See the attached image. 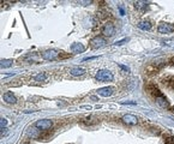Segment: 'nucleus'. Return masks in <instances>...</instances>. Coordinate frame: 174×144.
<instances>
[{"instance_id":"f257e3e1","label":"nucleus","mask_w":174,"mask_h":144,"mask_svg":"<svg viewBox=\"0 0 174 144\" xmlns=\"http://www.w3.org/2000/svg\"><path fill=\"white\" fill-rule=\"evenodd\" d=\"M145 89L148 90V93L152 96V97L155 99V101L161 106V107H168L169 103H168V101L166 99V96L160 91V89L157 88L155 84H148L145 86Z\"/></svg>"},{"instance_id":"f03ea898","label":"nucleus","mask_w":174,"mask_h":144,"mask_svg":"<svg viewBox=\"0 0 174 144\" xmlns=\"http://www.w3.org/2000/svg\"><path fill=\"white\" fill-rule=\"evenodd\" d=\"M113 78H114L113 73L108 70H100L95 74V79L99 82H112Z\"/></svg>"},{"instance_id":"7ed1b4c3","label":"nucleus","mask_w":174,"mask_h":144,"mask_svg":"<svg viewBox=\"0 0 174 144\" xmlns=\"http://www.w3.org/2000/svg\"><path fill=\"white\" fill-rule=\"evenodd\" d=\"M106 40H104V37L102 36H96L94 38H91V41H90V46L91 48H94V49H99V48H102L103 46H106Z\"/></svg>"},{"instance_id":"20e7f679","label":"nucleus","mask_w":174,"mask_h":144,"mask_svg":"<svg viewBox=\"0 0 174 144\" xmlns=\"http://www.w3.org/2000/svg\"><path fill=\"white\" fill-rule=\"evenodd\" d=\"M53 126V122L49 119H42V120H37L35 122V127H37L38 130H48Z\"/></svg>"},{"instance_id":"39448f33","label":"nucleus","mask_w":174,"mask_h":144,"mask_svg":"<svg viewBox=\"0 0 174 144\" xmlns=\"http://www.w3.org/2000/svg\"><path fill=\"white\" fill-rule=\"evenodd\" d=\"M157 31L160 34H169L174 31V25L171 23H161L157 26Z\"/></svg>"},{"instance_id":"423d86ee","label":"nucleus","mask_w":174,"mask_h":144,"mask_svg":"<svg viewBox=\"0 0 174 144\" xmlns=\"http://www.w3.org/2000/svg\"><path fill=\"white\" fill-rule=\"evenodd\" d=\"M58 56H59V52L55 49H47L42 52V58L45 60H55Z\"/></svg>"},{"instance_id":"0eeeda50","label":"nucleus","mask_w":174,"mask_h":144,"mask_svg":"<svg viewBox=\"0 0 174 144\" xmlns=\"http://www.w3.org/2000/svg\"><path fill=\"white\" fill-rule=\"evenodd\" d=\"M102 33H103L104 36L111 37V36H113L115 34V28H114V25L112 23H106L103 25V28H102Z\"/></svg>"},{"instance_id":"6e6552de","label":"nucleus","mask_w":174,"mask_h":144,"mask_svg":"<svg viewBox=\"0 0 174 144\" xmlns=\"http://www.w3.org/2000/svg\"><path fill=\"white\" fill-rule=\"evenodd\" d=\"M114 88L113 86H103V88H100L97 90V94L100 96H102V97H109V96L114 93Z\"/></svg>"},{"instance_id":"1a4fd4ad","label":"nucleus","mask_w":174,"mask_h":144,"mask_svg":"<svg viewBox=\"0 0 174 144\" xmlns=\"http://www.w3.org/2000/svg\"><path fill=\"white\" fill-rule=\"evenodd\" d=\"M121 120H122L125 124H127V125H136V124L138 122L137 117H134V115H132V114H126V115H124Z\"/></svg>"},{"instance_id":"9d476101","label":"nucleus","mask_w":174,"mask_h":144,"mask_svg":"<svg viewBox=\"0 0 174 144\" xmlns=\"http://www.w3.org/2000/svg\"><path fill=\"white\" fill-rule=\"evenodd\" d=\"M162 82L166 88H168L169 90H174V76H167L166 78L162 79Z\"/></svg>"},{"instance_id":"9b49d317","label":"nucleus","mask_w":174,"mask_h":144,"mask_svg":"<svg viewBox=\"0 0 174 144\" xmlns=\"http://www.w3.org/2000/svg\"><path fill=\"white\" fill-rule=\"evenodd\" d=\"M84 51H85V47L82 43L76 42V43L71 45V52L72 53H83Z\"/></svg>"},{"instance_id":"f8f14e48","label":"nucleus","mask_w":174,"mask_h":144,"mask_svg":"<svg viewBox=\"0 0 174 144\" xmlns=\"http://www.w3.org/2000/svg\"><path fill=\"white\" fill-rule=\"evenodd\" d=\"M3 97H4V101H5V102H7V103H12V104H15V103L17 102L16 96H15L12 93H10V91L5 93Z\"/></svg>"},{"instance_id":"ddd939ff","label":"nucleus","mask_w":174,"mask_h":144,"mask_svg":"<svg viewBox=\"0 0 174 144\" xmlns=\"http://www.w3.org/2000/svg\"><path fill=\"white\" fill-rule=\"evenodd\" d=\"M85 69H83V67H79V66H76V67H72V69L70 70V73L72 76H83L85 73Z\"/></svg>"},{"instance_id":"4468645a","label":"nucleus","mask_w":174,"mask_h":144,"mask_svg":"<svg viewBox=\"0 0 174 144\" xmlns=\"http://www.w3.org/2000/svg\"><path fill=\"white\" fill-rule=\"evenodd\" d=\"M137 26L141 29V30H144V31H147V30H150L151 29V24L147 21H143V22H139L137 24Z\"/></svg>"},{"instance_id":"2eb2a0df","label":"nucleus","mask_w":174,"mask_h":144,"mask_svg":"<svg viewBox=\"0 0 174 144\" xmlns=\"http://www.w3.org/2000/svg\"><path fill=\"white\" fill-rule=\"evenodd\" d=\"M13 64V60L11 59H3L0 61V66H1V69H8V67H11Z\"/></svg>"},{"instance_id":"dca6fc26","label":"nucleus","mask_w":174,"mask_h":144,"mask_svg":"<svg viewBox=\"0 0 174 144\" xmlns=\"http://www.w3.org/2000/svg\"><path fill=\"white\" fill-rule=\"evenodd\" d=\"M46 78H47V76H46L45 72H40L38 74L35 76V81L36 82H43V81H46Z\"/></svg>"},{"instance_id":"f3484780","label":"nucleus","mask_w":174,"mask_h":144,"mask_svg":"<svg viewBox=\"0 0 174 144\" xmlns=\"http://www.w3.org/2000/svg\"><path fill=\"white\" fill-rule=\"evenodd\" d=\"M6 125H7V120L5 119V118H1L0 119V127H6Z\"/></svg>"},{"instance_id":"a211bd4d","label":"nucleus","mask_w":174,"mask_h":144,"mask_svg":"<svg viewBox=\"0 0 174 144\" xmlns=\"http://www.w3.org/2000/svg\"><path fill=\"white\" fill-rule=\"evenodd\" d=\"M129 41V38H122V40H119V41H117V42H115L114 45L115 46H121V45H124L125 42H127Z\"/></svg>"},{"instance_id":"6ab92c4d","label":"nucleus","mask_w":174,"mask_h":144,"mask_svg":"<svg viewBox=\"0 0 174 144\" xmlns=\"http://www.w3.org/2000/svg\"><path fill=\"white\" fill-rule=\"evenodd\" d=\"M165 144H174V137H167L165 139Z\"/></svg>"},{"instance_id":"aec40b11","label":"nucleus","mask_w":174,"mask_h":144,"mask_svg":"<svg viewBox=\"0 0 174 144\" xmlns=\"http://www.w3.org/2000/svg\"><path fill=\"white\" fill-rule=\"evenodd\" d=\"M121 104H137V102H134V101H122Z\"/></svg>"},{"instance_id":"412c9836","label":"nucleus","mask_w":174,"mask_h":144,"mask_svg":"<svg viewBox=\"0 0 174 144\" xmlns=\"http://www.w3.org/2000/svg\"><path fill=\"white\" fill-rule=\"evenodd\" d=\"M120 67H121V69H122V70H125V71H129V69H127V67H126V66H124V65H120Z\"/></svg>"},{"instance_id":"4be33fe9","label":"nucleus","mask_w":174,"mask_h":144,"mask_svg":"<svg viewBox=\"0 0 174 144\" xmlns=\"http://www.w3.org/2000/svg\"><path fill=\"white\" fill-rule=\"evenodd\" d=\"M119 10H120V15H121V16H124V15H125V12H124V10H122L121 7H119Z\"/></svg>"},{"instance_id":"5701e85b","label":"nucleus","mask_w":174,"mask_h":144,"mask_svg":"<svg viewBox=\"0 0 174 144\" xmlns=\"http://www.w3.org/2000/svg\"><path fill=\"white\" fill-rule=\"evenodd\" d=\"M169 63H171L172 65H174V56H173V58H171V60H169Z\"/></svg>"},{"instance_id":"b1692460","label":"nucleus","mask_w":174,"mask_h":144,"mask_svg":"<svg viewBox=\"0 0 174 144\" xmlns=\"http://www.w3.org/2000/svg\"><path fill=\"white\" fill-rule=\"evenodd\" d=\"M173 112H174V108H173Z\"/></svg>"},{"instance_id":"393cba45","label":"nucleus","mask_w":174,"mask_h":144,"mask_svg":"<svg viewBox=\"0 0 174 144\" xmlns=\"http://www.w3.org/2000/svg\"><path fill=\"white\" fill-rule=\"evenodd\" d=\"M25 144H28V143H25Z\"/></svg>"}]
</instances>
